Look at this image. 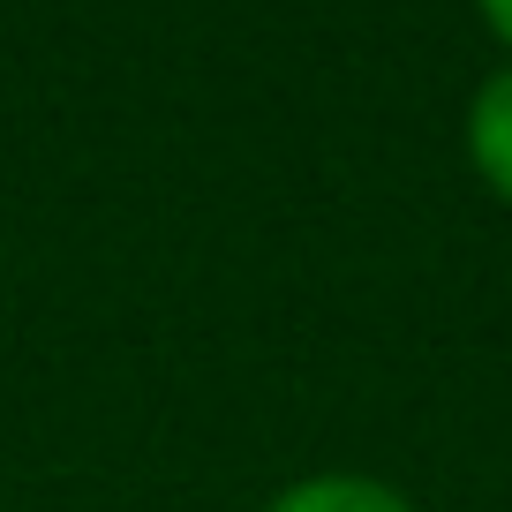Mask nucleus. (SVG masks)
<instances>
[{
	"mask_svg": "<svg viewBox=\"0 0 512 512\" xmlns=\"http://www.w3.org/2000/svg\"><path fill=\"white\" fill-rule=\"evenodd\" d=\"M467 159H475L482 189L512 204V61L490 68L467 98Z\"/></svg>",
	"mask_w": 512,
	"mask_h": 512,
	"instance_id": "nucleus-1",
	"label": "nucleus"
},
{
	"mask_svg": "<svg viewBox=\"0 0 512 512\" xmlns=\"http://www.w3.org/2000/svg\"><path fill=\"white\" fill-rule=\"evenodd\" d=\"M256 512H415V505L377 475H302L279 497H264Z\"/></svg>",
	"mask_w": 512,
	"mask_h": 512,
	"instance_id": "nucleus-2",
	"label": "nucleus"
},
{
	"mask_svg": "<svg viewBox=\"0 0 512 512\" xmlns=\"http://www.w3.org/2000/svg\"><path fill=\"white\" fill-rule=\"evenodd\" d=\"M475 8H482V23H490V31L512 46V0H475Z\"/></svg>",
	"mask_w": 512,
	"mask_h": 512,
	"instance_id": "nucleus-3",
	"label": "nucleus"
}]
</instances>
